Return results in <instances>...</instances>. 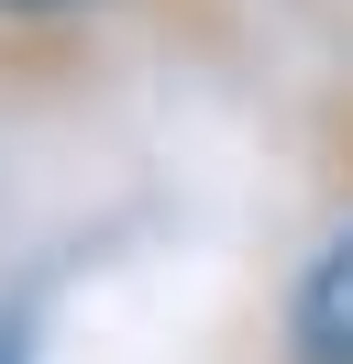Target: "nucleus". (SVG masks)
<instances>
[{
	"instance_id": "obj_1",
	"label": "nucleus",
	"mask_w": 353,
	"mask_h": 364,
	"mask_svg": "<svg viewBox=\"0 0 353 364\" xmlns=\"http://www.w3.org/2000/svg\"><path fill=\"white\" fill-rule=\"evenodd\" d=\"M276 342H287V364H353V210L320 232V254L298 265Z\"/></svg>"
},
{
	"instance_id": "obj_3",
	"label": "nucleus",
	"mask_w": 353,
	"mask_h": 364,
	"mask_svg": "<svg viewBox=\"0 0 353 364\" xmlns=\"http://www.w3.org/2000/svg\"><path fill=\"white\" fill-rule=\"evenodd\" d=\"M88 11H110V0H0V45H56Z\"/></svg>"
},
{
	"instance_id": "obj_2",
	"label": "nucleus",
	"mask_w": 353,
	"mask_h": 364,
	"mask_svg": "<svg viewBox=\"0 0 353 364\" xmlns=\"http://www.w3.org/2000/svg\"><path fill=\"white\" fill-rule=\"evenodd\" d=\"M44 309H56V265L0 287V364H44Z\"/></svg>"
},
{
	"instance_id": "obj_4",
	"label": "nucleus",
	"mask_w": 353,
	"mask_h": 364,
	"mask_svg": "<svg viewBox=\"0 0 353 364\" xmlns=\"http://www.w3.org/2000/svg\"><path fill=\"white\" fill-rule=\"evenodd\" d=\"M342 155H353V133H342ZM342 177H353V166H342Z\"/></svg>"
}]
</instances>
